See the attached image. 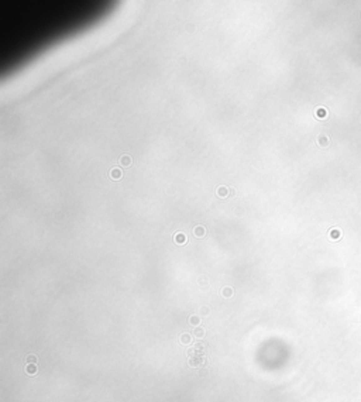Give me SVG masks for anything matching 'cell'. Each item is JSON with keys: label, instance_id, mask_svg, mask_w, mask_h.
<instances>
[{"label": "cell", "instance_id": "1", "mask_svg": "<svg viewBox=\"0 0 361 402\" xmlns=\"http://www.w3.org/2000/svg\"><path fill=\"white\" fill-rule=\"evenodd\" d=\"M193 236L196 238H203L206 236V227L202 226V224H198V226L193 227Z\"/></svg>", "mask_w": 361, "mask_h": 402}, {"label": "cell", "instance_id": "2", "mask_svg": "<svg viewBox=\"0 0 361 402\" xmlns=\"http://www.w3.org/2000/svg\"><path fill=\"white\" fill-rule=\"evenodd\" d=\"M121 176H123V171L120 170V168L113 167L110 170V178L113 179V181H119V179H121Z\"/></svg>", "mask_w": 361, "mask_h": 402}, {"label": "cell", "instance_id": "3", "mask_svg": "<svg viewBox=\"0 0 361 402\" xmlns=\"http://www.w3.org/2000/svg\"><path fill=\"white\" fill-rule=\"evenodd\" d=\"M119 162H120V165H121V167H124V168H128V167H130L131 164H133V159H131V157H130V155H127V154H124V155H121V157H120Z\"/></svg>", "mask_w": 361, "mask_h": 402}, {"label": "cell", "instance_id": "4", "mask_svg": "<svg viewBox=\"0 0 361 402\" xmlns=\"http://www.w3.org/2000/svg\"><path fill=\"white\" fill-rule=\"evenodd\" d=\"M230 188H227V186H219V188H217V189H216V193H217V196H219V198H227V196L229 195H230Z\"/></svg>", "mask_w": 361, "mask_h": 402}, {"label": "cell", "instance_id": "5", "mask_svg": "<svg viewBox=\"0 0 361 402\" xmlns=\"http://www.w3.org/2000/svg\"><path fill=\"white\" fill-rule=\"evenodd\" d=\"M173 240H175L176 244H185L188 238H186V236L183 234V233H176L175 237H173Z\"/></svg>", "mask_w": 361, "mask_h": 402}, {"label": "cell", "instance_id": "6", "mask_svg": "<svg viewBox=\"0 0 361 402\" xmlns=\"http://www.w3.org/2000/svg\"><path fill=\"white\" fill-rule=\"evenodd\" d=\"M231 295H233V289H231V288H224V289H223V296L230 298Z\"/></svg>", "mask_w": 361, "mask_h": 402}, {"label": "cell", "instance_id": "7", "mask_svg": "<svg viewBox=\"0 0 361 402\" xmlns=\"http://www.w3.org/2000/svg\"><path fill=\"white\" fill-rule=\"evenodd\" d=\"M203 334H205V330H203L202 327H196V329H195V336H196V337H203Z\"/></svg>", "mask_w": 361, "mask_h": 402}, {"label": "cell", "instance_id": "8", "mask_svg": "<svg viewBox=\"0 0 361 402\" xmlns=\"http://www.w3.org/2000/svg\"><path fill=\"white\" fill-rule=\"evenodd\" d=\"M181 342H182V343H189V342H191V337H189L188 334H183L182 339H181Z\"/></svg>", "mask_w": 361, "mask_h": 402}, {"label": "cell", "instance_id": "9", "mask_svg": "<svg viewBox=\"0 0 361 402\" xmlns=\"http://www.w3.org/2000/svg\"><path fill=\"white\" fill-rule=\"evenodd\" d=\"M191 323H192V325H198V323H199V317H198V316H192V317H191Z\"/></svg>", "mask_w": 361, "mask_h": 402}, {"label": "cell", "instance_id": "10", "mask_svg": "<svg viewBox=\"0 0 361 402\" xmlns=\"http://www.w3.org/2000/svg\"><path fill=\"white\" fill-rule=\"evenodd\" d=\"M324 114H326V112H324V110H323V109H319V110H317V116H320V117H323V116H324Z\"/></svg>", "mask_w": 361, "mask_h": 402}, {"label": "cell", "instance_id": "11", "mask_svg": "<svg viewBox=\"0 0 361 402\" xmlns=\"http://www.w3.org/2000/svg\"><path fill=\"white\" fill-rule=\"evenodd\" d=\"M200 284H202V285H206V284H208L206 278H200Z\"/></svg>", "mask_w": 361, "mask_h": 402}, {"label": "cell", "instance_id": "12", "mask_svg": "<svg viewBox=\"0 0 361 402\" xmlns=\"http://www.w3.org/2000/svg\"><path fill=\"white\" fill-rule=\"evenodd\" d=\"M202 313H209V309L208 308H202Z\"/></svg>", "mask_w": 361, "mask_h": 402}, {"label": "cell", "instance_id": "13", "mask_svg": "<svg viewBox=\"0 0 361 402\" xmlns=\"http://www.w3.org/2000/svg\"><path fill=\"white\" fill-rule=\"evenodd\" d=\"M28 361H35V357H34V356H30V357H28Z\"/></svg>", "mask_w": 361, "mask_h": 402}]
</instances>
